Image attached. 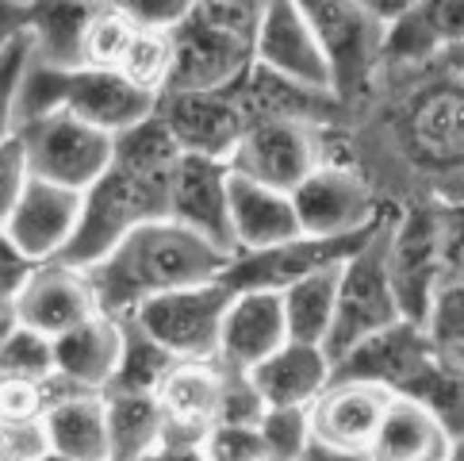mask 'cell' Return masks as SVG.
<instances>
[{
  "label": "cell",
  "instance_id": "1",
  "mask_svg": "<svg viewBox=\"0 0 464 461\" xmlns=\"http://www.w3.org/2000/svg\"><path fill=\"white\" fill-rule=\"evenodd\" d=\"M326 158L361 170L388 208L464 201V81L441 65L380 70L326 131Z\"/></svg>",
  "mask_w": 464,
  "mask_h": 461
},
{
  "label": "cell",
  "instance_id": "2",
  "mask_svg": "<svg viewBox=\"0 0 464 461\" xmlns=\"http://www.w3.org/2000/svg\"><path fill=\"white\" fill-rule=\"evenodd\" d=\"M227 266L230 254H223L219 246L173 220H154L130 230L111 254L89 266V277L108 316H135L142 304L165 292L215 281Z\"/></svg>",
  "mask_w": 464,
  "mask_h": 461
},
{
  "label": "cell",
  "instance_id": "3",
  "mask_svg": "<svg viewBox=\"0 0 464 461\" xmlns=\"http://www.w3.org/2000/svg\"><path fill=\"white\" fill-rule=\"evenodd\" d=\"M169 177L115 162L89 192H81V223L62 261L89 270L111 254L130 230L169 216Z\"/></svg>",
  "mask_w": 464,
  "mask_h": 461
},
{
  "label": "cell",
  "instance_id": "4",
  "mask_svg": "<svg viewBox=\"0 0 464 461\" xmlns=\"http://www.w3.org/2000/svg\"><path fill=\"white\" fill-rule=\"evenodd\" d=\"M154 108L158 96L135 89L120 70H92V65L54 70V65H39L31 58L20 96V123L31 115L70 112L108 135H120V131L142 123L146 115H154Z\"/></svg>",
  "mask_w": 464,
  "mask_h": 461
},
{
  "label": "cell",
  "instance_id": "5",
  "mask_svg": "<svg viewBox=\"0 0 464 461\" xmlns=\"http://www.w3.org/2000/svg\"><path fill=\"white\" fill-rule=\"evenodd\" d=\"M392 211H388V216H392ZM388 216L380 220V227L372 230V235L342 261L334 327H330L326 346H323L334 366L353 350L357 342L372 338L376 331H384V327L403 319L400 300H395V289H392V277H388V261H384V227H388Z\"/></svg>",
  "mask_w": 464,
  "mask_h": 461
},
{
  "label": "cell",
  "instance_id": "6",
  "mask_svg": "<svg viewBox=\"0 0 464 461\" xmlns=\"http://www.w3.org/2000/svg\"><path fill=\"white\" fill-rule=\"evenodd\" d=\"M295 5L330 62L338 101L353 108L376 85L384 65V24H376L353 0H295Z\"/></svg>",
  "mask_w": 464,
  "mask_h": 461
},
{
  "label": "cell",
  "instance_id": "7",
  "mask_svg": "<svg viewBox=\"0 0 464 461\" xmlns=\"http://www.w3.org/2000/svg\"><path fill=\"white\" fill-rule=\"evenodd\" d=\"M384 261L403 319L426 323V311L445 285L441 204L395 208L384 227Z\"/></svg>",
  "mask_w": 464,
  "mask_h": 461
},
{
  "label": "cell",
  "instance_id": "8",
  "mask_svg": "<svg viewBox=\"0 0 464 461\" xmlns=\"http://www.w3.org/2000/svg\"><path fill=\"white\" fill-rule=\"evenodd\" d=\"M20 139L27 146L31 173L73 192H89L115 158V135L70 112L31 115L20 123Z\"/></svg>",
  "mask_w": 464,
  "mask_h": 461
},
{
  "label": "cell",
  "instance_id": "9",
  "mask_svg": "<svg viewBox=\"0 0 464 461\" xmlns=\"http://www.w3.org/2000/svg\"><path fill=\"white\" fill-rule=\"evenodd\" d=\"M230 300H235V292L223 285V277H215V281L158 296V300L142 304L130 319L177 361H215Z\"/></svg>",
  "mask_w": 464,
  "mask_h": 461
},
{
  "label": "cell",
  "instance_id": "10",
  "mask_svg": "<svg viewBox=\"0 0 464 461\" xmlns=\"http://www.w3.org/2000/svg\"><path fill=\"white\" fill-rule=\"evenodd\" d=\"M292 204H295V216H300L304 235H314V239L361 235V230L376 227L392 211L361 170L330 158L292 189Z\"/></svg>",
  "mask_w": 464,
  "mask_h": 461
},
{
  "label": "cell",
  "instance_id": "11",
  "mask_svg": "<svg viewBox=\"0 0 464 461\" xmlns=\"http://www.w3.org/2000/svg\"><path fill=\"white\" fill-rule=\"evenodd\" d=\"M326 131L311 123H288V120H261L250 123L242 142L230 154V173H238L257 185H269L280 192H292L304 177L326 162Z\"/></svg>",
  "mask_w": 464,
  "mask_h": 461
},
{
  "label": "cell",
  "instance_id": "12",
  "mask_svg": "<svg viewBox=\"0 0 464 461\" xmlns=\"http://www.w3.org/2000/svg\"><path fill=\"white\" fill-rule=\"evenodd\" d=\"M254 65V39L238 35L196 5L180 27H173V77L169 93H211L230 89Z\"/></svg>",
  "mask_w": 464,
  "mask_h": 461
},
{
  "label": "cell",
  "instance_id": "13",
  "mask_svg": "<svg viewBox=\"0 0 464 461\" xmlns=\"http://www.w3.org/2000/svg\"><path fill=\"white\" fill-rule=\"evenodd\" d=\"M376 227L361 230V235H345V239L300 235V239H288L280 246H269V250L235 254L230 258V266L223 270V285L230 292H285L288 285L304 281V277H311V273L342 266V261L350 258Z\"/></svg>",
  "mask_w": 464,
  "mask_h": 461
},
{
  "label": "cell",
  "instance_id": "14",
  "mask_svg": "<svg viewBox=\"0 0 464 461\" xmlns=\"http://www.w3.org/2000/svg\"><path fill=\"white\" fill-rule=\"evenodd\" d=\"M15 311H20V323L39 331L46 338H58L65 331H73L85 319L101 316V296L89 270L70 266V261H39L31 266L27 277L15 289Z\"/></svg>",
  "mask_w": 464,
  "mask_h": 461
},
{
  "label": "cell",
  "instance_id": "15",
  "mask_svg": "<svg viewBox=\"0 0 464 461\" xmlns=\"http://www.w3.org/2000/svg\"><path fill=\"white\" fill-rule=\"evenodd\" d=\"M158 115L185 154L219 162H230L235 146L250 131V112L235 85L211 93H169L158 101Z\"/></svg>",
  "mask_w": 464,
  "mask_h": 461
},
{
  "label": "cell",
  "instance_id": "16",
  "mask_svg": "<svg viewBox=\"0 0 464 461\" xmlns=\"http://www.w3.org/2000/svg\"><path fill=\"white\" fill-rule=\"evenodd\" d=\"M254 65L269 74H280L295 85H311L323 93H334V74L314 39L311 24L295 0H265L257 39H254ZM338 96V93H334Z\"/></svg>",
  "mask_w": 464,
  "mask_h": 461
},
{
  "label": "cell",
  "instance_id": "17",
  "mask_svg": "<svg viewBox=\"0 0 464 461\" xmlns=\"http://www.w3.org/2000/svg\"><path fill=\"white\" fill-rule=\"evenodd\" d=\"M192 235L219 246L235 258V235H230V166L219 158L180 154L169 177V216Z\"/></svg>",
  "mask_w": 464,
  "mask_h": 461
},
{
  "label": "cell",
  "instance_id": "18",
  "mask_svg": "<svg viewBox=\"0 0 464 461\" xmlns=\"http://www.w3.org/2000/svg\"><path fill=\"white\" fill-rule=\"evenodd\" d=\"M81 223V192L51 185V181H31L20 204L12 208L5 220V235L15 258H24L27 266L39 261H54L70 250Z\"/></svg>",
  "mask_w": 464,
  "mask_h": 461
},
{
  "label": "cell",
  "instance_id": "19",
  "mask_svg": "<svg viewBox=\"0 0 464 461\" xmlns=\"http://www.w3.org/2000/svg\"><path fill=\"white\" fill-rule=\"evenodd\" d=\"M434 354H438V346L430 342L426 327L400 319L384 327V331H376L372 338L357 342L334 366V377H342V381H364V385L392 392V397H403L407 385L434 361Z\"/></svg>",
  "mask_w": 464,
  "mask_h": 461
},
{
  "label": "cell",
  "instance_id": "20",
  "mask_svg": "<svg viewBox=\"0 0 464 461\" xmlns=\"http://www.w3.org/2000/svg\"><path fill=\"white\" fill-rule=\"evenodd\" d=\"M392 400H395L392 392L376 385L334 377L330 388L311 404V435L314 442H326V446L369 454Z\"/></svg>",
  "mask_w": 464,
  "mask_h": 461
},
{
  "label": "cell",
  "instance_id": "21",
  "mask_svg": "<svg viewBox=\"0 0 464 461\" xmlns=\"http://www.w3.org/2000/svg\"><path fill=\"white\" fill-rule=\"evenodd\" d=\"M464 43V0H414L384 27V65L380 70H414L434 65L445 51Z\"/></svg>",
  "mask_w": 464,
  "mask_h": 461
},
{
  "label": "cell",
  "instance_id": "22",
  "mask_svg": "<svg viewBox=\"0 0 464 461\" xmlns=\"http://www.w3.org/2000/svg\"><path fill=\"white\" fill-rule=\"evenodd\" d=\"M227 369L219 361H177L158 388V404L165 411V435L180 442H208L219 427Z\"/></svg>",
  "mask_w": 464,
  "mask_h": 461
},
{
  "label": "cell",
  "instance_id": "23",
  "mask_svg": "<svg viewBox=\"0 0 464 461\" xmlns=\"http://www.w3.org/2000/svg\"><path fill=\"white\" fill-rule=\"evenodd\" d=\"M288 342L285 308L276 292H235L223 319L219 338V366L254 373L265 358H273Z\"/></svg>",
  "mask_w": 464,
  "mask_h": 461
},
{
  "label": "cell",
  "instance_id": "24",
  "mask_svg": "<svg viewBox=\"0 0 464 461\" xmlns=\"http://www.w3.org/2000/svg\"><path fill=\"white\" fill-rule=\"evenodd\" d=\"M123 354V316H101L85 319L73 331L54 338V366L58 377L77 392H108Z\"/></svg>",
  "mask_w": 464,
  "mask_h": 461
},
{
  "label": "cell",
  "instance_id": "25",
  "mask_svg": "<svg viewBox=\"0 0 464 461\" xmlns=\"http://www.w3.org/2000/svg\"><path fill=\"white\" fill-rule=\"evenodd\" d=\"M230 235H235V254L269 250V246L300 239L304 227L295 216L292 192L230 173Z\"/></svg>",
  "mask_w": 464,
  "mask_h": 461
},
{
  "label": "cell",
  "instance_id": "26",
  "mask_svg": "<svg viewBox=\"0 0 464 461\" xmlns=\"http://www.w3.org/2000/svg\"><path fill=\"white\" fill-rule=\"evenodd\" d=\"M265 407H311L334 381V361L323 346L288 338L250 373Z\"/></svg>",
  "mask_w": 464,
  "mask_h": 461
},
{
  "label": "cell",
  "instance_id": "27",
  "mask_svg": "<svg viewBox=\"0 0 464 461\" xmlns=\"http://www.w3.org/2000/svg\"><path fill=\"white\" fill-rule=\"evenodd\" d=\"M96 15L89 0H31L24 35L31 43V58L54 70L85 65V35Z\"/></svg>",
  "mask_w": 464,
  "mask_h": 461
},
{
  "label": "cell",
  "instance_id": "28",
  "mask_svg": "<svg viewBox=\"0 0 464 461\" xmlns=\"http://www.w3.org/2000/svg\"><path fill=\"white\" fill-rule=\"evenodd\" d=\"M62 461H108V404L101 392H73L43 416Z\"/></svg>",
  "mask_w": 464,
  "mask_h": 461
},
{
  "label": "cell",
  "instance_id": "29",
  "mask_svg": "<svg viewBox=\"0 0 464 461\" xmlns=\"http://www.w3.org/2000/svg\"><path fill=\"white\" fill-rule=\"evenodd\" d=\"M450 446H453L450 431L422 404L395 397L376 431L369 457L372 461H445Z\"/></svg>",
  "mask_w": 464,
  "mask_h": 461
},
{
  "label": "cell",
  "instance_id": "30",
  "mask_svg": "<svg viewBox=\"0 0 464 461\" xmlns=\"http://www.w3.org/2000/svg\"><path fill=\"white\" fill-rule=\"evenodd\" d=\"M338 277H342V266H330L288 285L285 292H276L280 308H285L288 338L326 346V335L334 327V308H338Z\"/></svg>",
  "mask_w": 464,
  "mask_h": 461
},
{
  "label": "cell",
  "instance_id": "31",
  "mask_svg": "<svg viewBox=\"0 0 464 461\" xmlns=\"http://www.w3.org/2000/svg\"><path fill=\"white\" fill-rule=\"evenodd\" d=\"M108 461H142L165 435V411L158 397H115L108 392Z\"/></svg>",
  "mask_w": 464,
  "mask_h": 461
},
{
  "label": "cell",
  "instance_id": "32",
  "mask_svg": "<svg viewBox=\"0 0 464 461\" xmlns=\"http://www.w3.org/2000/svg\"><path fill=\"white\" fill-rule=\"evenodd\" d=\"M173 366H177V358L169 350H161L130 316H123V354H120V369H115L108 392H115V397H158V388Z\"/></svg>",
  "mask_w": 464,
  "mask_h": 461
},
{
  "label": "cell",
  "instance_id": "33",
  "mask_svg": "<svg viewBox=\"0 0 464 461\" xmlns=\"http://www.w3.org/2000/svg\"><path fill=\"white\" fill-rule=\"evenodd\" d=\"M403 400L422 404L450 431V438L464 435V366H457L450 354L438 350L434 361L407 385Z\"/></svg>",
  "mask_w": 464,
  "mask_h": 461
},
{
  "label": "cell",
  "instance_id": "34",
  "mask_svg": "<svg viewBox=\"0 0 464 461\" xmlns=\"http://www.w3.org/2000/svg\"><path fill=\"white\" fill-rule=\"evenodd\" d=\"M120 74L130 81L135 89L150 93V96H165L173 77V31H158V27H139L135 39H130L127 54L120 62Z\"/></svg>",
  "mask_w": 464,
  "mask_h": 461
},
{
  "label": "cell",
  "instance_id": "35",
  "mask_svg": "<svg viewBox=\"0 0 464 461\" xmlns=\"http://www.w3.org/2000/svg\"><path fill=\"white\" fill-rule=\"evenodd\" d=\"M265 461H300L311 446V407H265L257 419Z\"/></svg>",
  "mask_w": 464,
  "mask_h": 461
},
{
  "label": "cell",
  "instance_id": "36",
  "mask_svg": "<svg viewBox=\"0 0 464 461\" xmlns=\"http://www.w3.org/2000/svg\"><path fill=\"white\" fill-rule=\"evenodd\" d=\"M135 31H139V24L130 20L120 5L96 8L89 35H85V65H92V70H120Z\"/></svg>",
  "mask_w": 464,
  "mask_h": 461
},
{
  "label": "cell",
  "instance_id": "37",
  "mask_svg": "<svg viewBox=\"0 0 464 461\" xmlns=\"http://www.w3.org/2000/svg\"><path fill=\"white\" fill-rule=\"evenodd\" d=\"M54 366V338H46L31 327H20L8 346L0 350V377H20V381H51Z\"/></svg>",
  "mask_w": 464,
  "mask_h": 461
},
{
  "label": "cell",
  "instance_id": "38",
  "mask_svg": "<svg viewBox=\"0 0 464 461\" xmlns=\"http://www.w3.org/2000/svg\"><path fill=\"white\" fill-rule=\"evenodd\" d=\"M31 70V43L20 35L5 54H0V142L20 131V96Z\"/></svg>",
  "mask_w": 464,
  "mask_h": 461
},
{
  "label": "cell",
  "instance_id": "39",
  "mask_svg": "<svg viewBox=\"0 0 464 461\" xmlns=\"http://www.w3.org/2000/svg\"><path fill=\"white\" fill-rule=\"evenodd\" d=\"M426 335L441 354H453L464 346V281H445L426 311Z\"/></svg>",
  "mask_w": 464,
  "mask_h": 461
},
{
  "label": "cell",
  "instance_id": "40",
  "mask_svg": "<svg viewBox=\"0 0 464 461\" xmlns=\"http://www.w3.org/2000/svg\"><path fill=\"white\" fill-rule=\"evenodd\" d=\"M35 181L31 173V162H27V146L15 131L12 139L0 142V227L12 216V208L20 204V196L27 192V185Z\"/></svg>",
  "mask_w": 464,
  "mask_h": 461
},
{
  "label": "cell",
  "instance_id": "41",
  "mask_svg": "<svg viewBox=\"0 0 464 461\" xmlns=\"http://www.w3.org/2000/svg\"><path fill=\"white\" fill-rule=\"evenodd\" d=\"M261 416H265V400H261V392L254 385V377L242 373V369H227L219 427H257Z\"/></svg>",
  "mask_w": 464,
  "mask_h": 461
},
{
  "label": "cell",
  "instance_id": "42",
  "mask_svg": "<svg viewBox=\"0 0 464 461\" xmlns=\"http://www.w3.org/2000/svg\"><path fill=\"white\" fill-rule=\"evenodd\" d=\"M51 454V435L43 419L0 423V461H43Z\"/></svg>",
  "mask_w": 464,
  "mask_h": 461
},
{
  "label": "cell",
  "instance_id": "43",
  "mask_svg": "<svg viewBox=\"0 0 464 461\" xmlns=\"http://www.w3.org/2000/svg\"><path fill=\"white\" fill-rule=\"evenodd\" d=\"M208 461H265L257 427H215L204 442Z\"/></svg>",
  "mask_w": 464,
  "mask_h": 461
},
{
  "label": "cell",
  "instance_id": "44",
  "mask_svg": "<svg viewBox=\"0 0 464 461\" xmlns=\"http://www.w3.org/2000/svg\"><path fill=\"white\" fill-rule=\"evenodd\" d=\"M200 0H120V8L135 20L139 27H158V31H173L196 12Z\"/></svg>",
  "mask_w": 464,
  "mask_h": 461
},
{
  "label": "cell",
  "instance_id": "45",
  "mask_svg": "<svg viewBox=\"0 0 464 461\" xmlns=\"http://www.w3.org/2000/svg\"><path fill=\"white\" fill-rule=\"evenodd\" d=\"M441 258L445 281H464V201L441 204Z\"/></svg>",
  "mask_w": 464,
  "mask_h": 461
},
{
  "label": "cell",
  "instance_id": "46",
  "mask_svg": "<svg viewBox=\"0 0 464 461\" xmlns=\"http://www.w3.org/2000/svg\"><path fill=\"white\" fill-rule=\"evenodd\" d=\"M24 27H27V5H20V0H0V54L24 35Z\"/></svg>",
  "mask_w": 464,
  "mask_h": 461
},
{
  "label": "cell",
  "instance_id": "47",
  "mask_svg": "<svg viewBox=\"0 0 464 461\" xmlns=\"http://www.w3.org/2000/svg\"><path fill=\"white\" fill-rule=\"evenodd\" d=\"M142 461H208L204 442H180V438H161L158 450Z\"/></svg>",
  "mask_w": 464,
  "mask_h": 461
},
{
  "label": "cell",
  "instance_id": "48",
  "mask_svg": "<svg viewBox=\"0 0 464 461\" xmlns=\"http://www.w3.org/2000/svg\"><path fill=\"white\" fill-rule=\"evenodd\" d=\"M353 5H357L361 12H369L376 24H384V27H388L395 15H403V12L414 5V0H353Z\"/></svg>",
  "mask_w": 464,
  "mask_h": 461
},
{
  "label": "cell",
  "instance_id": "49",
  "mask_svg": "<svg viewBox=\"0 0 464 461\" xmlns=\"http://www.w3.org/2000/svg\"><path fill=\"white\" fill-rule=\"evenodd\" d=\"M300 461H372L369 454H357V450H338V446H326V442H314L304 450Z\"/></svg>",
  "mask_w": 464,
  "mask_h": 461
},
{
  "label": "cell",
  "instance_id": "50",
  "mask_svg": "<svg viewBox=\"0 0 464 461\" xmlns=\"http://www.w3.org/2000/svg\"><path fill=\"white\" fill-rule=\"evenodd\" d=\"M20 311H15V296H8V300H0V350L8 346V338L20 331Z\"/></svg>",
  "mask_w": 464,
  "mask_h": 461
},
{
  "label": "cell",
  "instance_id": "51",
  "mask_svg": "<svg viewBox=\"0 0 464 461\" xmlns=\"http://www.w3.org/2000/svg\"><path fill=\"white\" fill-rule=\"evenodd\" d=\"M438 65H441V70H450L457 81H464V43L453 46V51H445V54L438 58Z\"/></svg>",
  "mask_w": 464,
  "mask_h": 461
},
{
  "label": "cell",
  "instance_id": "52",
  "mask_svg": "<svg viewBox=\"0 0 464 461\" xmlns=\"http://www.w3.org/2000/svg\"><path fill=\"white\" fill-rule=\"evenodd\" d=\"M445 461H464V435L453 438V446H450V454H445Z\"/></svg>",
  "mask_w": 464,
  "mask_h": 461
},
{
  "label": "cell",
  "instance_id": "53",
  "mask_svg": "<svg viewBox=\"0 0 464 461\" xmlns=\"http://www.w3.org/2000/svg\"><path fill=\"white\" fill-rule=\"evenodd\" d=\"M0 254H8V258H15V250L8 246V235H5V227H0ZM24 261V258H20Z\"/></svg>",
  "mask_w": 464,
  "mask_h": 461
},
{
  "label": "cell",
  "instance_id": "54",
  "mask_svg": "<svg viewBox=\"0 0 464 461\" xmlns=\"http://www.w3.org/2000/svg\"><path fill=\"white\" fill-rule=\"evenodd\" d=\"M89 5H96V8H111V5H120V0H89Z\"/></svg>",
  "mask_w": 464,
  "mask_h": 461
},
{
  "label": "cell",
  "instance_id": "55",
  "mask_svg": "<svg viewBox=\"0 0 464 461\" xmlns=\"http://www.w3.org/2000/svg\"><path fill=\"white\" fill-rule=\"evenodd\" d=\"M450 358H453V361H457V366H464V346H460V350H453V354H450Z\"/></svg>",
  "mask_w": 464,
  "mask_h": 461
},
{
  "label": "cell",
  "instance_id": "56",
  "mask_svg": "<svg viewBox=\"0 0 464 461\" xmlns=\"http://www.w3.org/2000/svg\"><path fill=\"white\" fill-rule=\"evenodd\" d=\"M0 261H20V258H8V254H0Z\"/></svg>",
  "mask_w": 464,
  "mask_h": 461
},
{
  "label": "cell",
  "instance_id": "57",
  "mask_svg": "<svg viewBox=\"0 0 464 461\" xmlns=\"http://www.w3.org/2000/svg\"><path fill=\"white\" fill-rule=\"evenodd\" d=\"M43 461H62V457H54V454H51V457H43Z\"/></svg>",
  "mask_w": 464,
  "mask_h": 461
},
{
  "label": "cell",
  "instance_id": "58",
  "mask_svg": "<svg viewBox=\"0 0 464 461\" xmlns=\"http://www.w3.org/2000/svg\"><path fill=\"white\" fill-rule=\"evenodd\" d=\"M20 5H31V0H20Z\"/></svg>",
  "mask_w": 464,
  "mask_h": 461
}]
</instances>
